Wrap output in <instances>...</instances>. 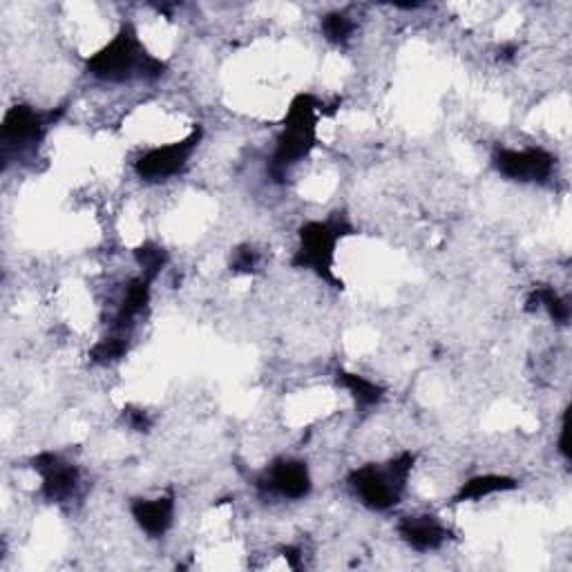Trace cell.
Listing matches in <instances>:
<instances>
[{
    "label": "cell",
    "instance_id": "10",
    "mask_svg": "<svg viewBox=\"0 0 572 572\" xmlns=\"http://www.w3.org/2000/svg\"><path fill=\"white\" fill-rule=\"evenodd\" d=\"M132 517H135L137 526L146 532L148 537L159 539L164 537L166 532L173 526L175 517V497L173 494H166V497L159 499H135L130 505Z\"/></svg>",
    "mask_w": 572,
    "mask_h": 572
},
{
    "label": "cell",
    "instance_id": "1",
    "mask_svg": "<svg viewBox=\"0 0 572 572\" xmlns=\"http://www.w3.org/2000/svg\"><path fill=\"white\" fill-rule=\"evenodd\" d=\"M168 65L148 54L146 47L141 45L139 34L132 23H123L117 36L88 59V74L99 81L123 83L130 79L157 81L166 74Z\"/></svg>",
    "mask_w": 572,
    "mask_h": 572
},
{
    "label": "cell",
    "instance_id": "13",
    "mask_svg": "<svg viewBox=\"0 0 572 572\" xmlns=\"http://www.w3.org/2000/svg\"><path fill=\"white\" fill-rule=\"evenodd\" d=\"M517 485L519 483L510 479V476H501V474L474 476V479L463 483V488L454 497V503L476 501V499L490 497V494H497V492H510V490H517Z\"/></svg>",
    "mask_w": 572,
    "mask_h": 572
},
{
    "label": "cell",
    "instance_id": "6",
    "mask_svg": "<svg viewBox=\"0 0 572 572\" xmlns=\"http://www.w3.org/2000/svg\"><path fill=\"white\" fill-rule=\"evenodd\" d=\"M202 135V126H195L186 139L146 152L135 164L137 175L143 181H164L168 177L179 175L181 170L186 168L188 159L193 157L195 148L199 146V141H202Z\"/></svg>",
    "mask_w": 572,
    "mask_h": 572
},
{
    "label": "cell",
    "instance_id": "11",
    "mask_svg": "<svg viewBox=\"0 0 572 572\" xmlns=\"http://www.w3.org/2000/svg\"><path fill=\"white\" fill-rule=\"evenodd\" d=\"M398 535L403 537L407 546H412L418 552H432L438 550L450 537L441 523L427 514H418V517H405L398 523Z\"/></svg>",
    "mask_w": 572,
    "mask_h": 572
},
{
    "label": "cell",
    "instance_id": "12",
    "mask_svg": "<svg viewBox=\"0 0 572 572\" xmlns=\"http://www.w3.org/2000/svg\"><path fill=\"white\" fill-rule=\"evenodd\" d=\"M150 284L146 278H135V280H130L128 286H126V295H123V300H121V307L117 311V316H114V322H112V329L117 331V333H126L130 327H132V322H135L143 309L148 307V302H150Z\"/></svg>",
    "mask_w": 572,
    "mask_h": 572
},
{
    "label": "cell",
    "instance_id": "20",
    "mask_svg": "<svg viewBox=\"0 0 572 572\" xmlns=\"http://www.w3.org/2000/svg\"><path fill=\"white\" fill-rule=\"evenodd\" d=\"M123 421L135 429V432H141V434L150 432V427H152V418L148 416V412H143V409H139V407L123 409Z\"/></svg>",
    "mask_w": 572,
    "mask_h": 572
},
{
    "label": "cell",
    "instance_id": "19",
    "mask_svg": "<svg viewBox=\"0 0 572 572\" xmlns=\"http://www.w3.org/2000/svg\"><path fill=\"white\" fill-rule=\"evenodd\" d=\"M257 266V253L251 249V246H240L235 251L233 260H231V271L233 273H253Z\"/></svg>",
    "mask_w": 572,
    "mask_h": 572
},
{
    "label": "cell",
    "instance_id": "8",
    "mask_svg": "<svg viewBox=\"0 0 572 572\" xmlns=\"http://www.w3.org/2000/svg\"><path fill=\"white\" fill-rule=\"evenodd\" d=\"M257 488L262 492L280 494L284 499L300 501L309 497L311 476L309 467L298 459H278L257 479Z\"/></svg>",
    "mask_w": 572,
    "mask_h": 572
},
{
    "label": "cell",
    "instance_id": "18",
    "mask_svg": "<svg viewBox=\"0 0 572 572\" xmlns=\"http://www.w3.org/2000/svg\"><path fill=\"white\" fill-rule=\"evenodd\" d=\"M354 30H356L354 18L345 12H333L322 18V32L329 43H336V45L347 43L351 34H354Z\"/></svg>",
    "mask_w": 572,
    "mask_h": 572
},
{
    "label": "cell",
    "instance_id": "17",
    "mask_svg": "<svg viewBox=\"0 0 572 572\" xmlns=\"http://www.w3.org/2000/svg\"><path fill=\"white\" fill-rule=\"evenodd\" d=\"M532 295H535V298H537L539 307H543L550 313L552 320H555L557 324H568V320H570V304H568V300L561 298V295L555 289H552V286L541 284V286H537L535 291H532Z\"/></svg>",
    "mask_w": 572,
    "mask_h": 572
},
{
    "label": "cell",
    "instance_id": "16",
    "mask_svg": "<svg viewBox=\"0 0 572 572\" xmlns=\"http://www.w3.org/2000/svg\"><path fill=\"white\" fill-rule=\"evenodd\" d=\"M126 354H128V338L123 336V333L114 331L112 336L99 340L97 345L90 349V360L97 362V365H112V362H119Z\"/></svg>",
    "mask_w": 572,
    "mask_h": 572
},
{
    "label": "cell",
    "instance_id": "4",
    "mask_svg": "<svg viewBox=\"0 0 572 572\" xmlns=\"http://www.w3.org/2000/svg\"><path fill=\"white\" fill-rule=\"evenodd\" d=\"M414 463L416 456L412 452H405L387 465H362L349 474V483L351 488H354L356 497L365 503L369 510H392L394 505L400 503V497H403Z\"/></svg>",
    "mask_w": 572,
    "mask_h": 572
},
{
    "label": "cell",
    "instance_id": "22",
    "mask_svg": "<svg viewBox=\"0 0 572 572\" xmlns=\"http://www.w3.org/2000/svg\"><path fill=\"white\" fill-rule=\"evenodd\" d=\"M298 557H300V550H298V548H284V559L289 561L291 568H295V570H300Z\"/></svg>",
    "mask_w": 572,
    "mask_h": 572
},
{
    "label": "cell",
    "instance_id": "3",
    "mask_svg": "<svg viewBox=\"0 0 572 572\" xmlns=\"http://www.w3.org/2000/svg\"><path fill=\"white\" fill-rule=\"evenodd\" d=\"M347 235H354V226L338 213L324 222H307L300 228V246L293 255L291 266L293 269H311L322 282L342 289L345 284L333 271V262H336L338 242Z\"/></svg>",
    "mask_w": 572,
    "mask_h": 572
},
{
    "label": "cell",
    "instance_id": "21",
    "mask_svg": "<svg viewBox=\"0 0 572 572\" xmlns=\"http://www.w3.org/2000/svg\"><path fill=\"white\" fill-rule=\"evenodd\" d=\"M568 438H570V407H566V412H564V423H561V436H559V452L570 463L572 456H570Z\"/></svg>",
    "mask_w": 572,
    "mask_h": 572
},
{
    "label": "cell",
    "instance_id": "7",
    "mask_svg": "<svg viewBox=\"0 0 572 572\" xmlns=\"http://www.w3.org/2000/svg\"><path fill=\"white\" fill-rule=\"evenodd\" d=\"M555 157L543 148H526V150H510L501 148L494 155V168L503 177L521 184H543L548 181L552 170H555Z\"/></svg>",
    "mask_w": 572,
    "mask_h": 572
},
{
    "label": "cell",
    "instance_id": "23",
    "mask_svg": "<svg viewBox=\"0 0 572 572\" xmlns=\"http://www.w3.org/2000/svg\"><path fill=\"white\" fill-rule=\"evenodd\" d=\"M514 52H517V47L505 45V47H501V50H499V56H501V59H512Z\"/></svg>",
    "mask_w": 572,
    "mask_h": 572
},
{
    "label": "cell",
    "instance_id": "9",
    "mask_svg": "<svg viewBox=\"0 0 572 572\" xmlns=\"http://www.w3.org/2000/svg\"><path fill=\"white\" fill-rule=\"evenodd\" d=\"M32 467L41 474V494L52 503L68 501L76 485H79V470L76 465L63 461L59 454L41 452L32 459Z\"/></svg>",
    "mask_w": 572,
    "mask_h": 572
},
{
    "label": "cell",
    "instance_id": "14",
    "mask_svg": "<svg viewBox=\"0 0 572 572\" xmlns=\"http://www.w3.org/2000/svg\"><path fill=\"white\" fill-rule=\"evenodd\" d=\"M336 380H338V385L345 387L347 392L354 396L356 405L362 409L374 407L385 398V387L371 383V380H367L365 376H358V374H351V371L338 369Z\"/></svg>",
    "mask_w": 572,
    "mask_h": 572
},
{
    "label": "cell",
    "instance_id": "15",
    "mask_svg": "<svg viewBox=\"0 0 572 572\" xmlns=\"http://www.w3.org/2000/svg\"><path fill=\"white\" fill-rule=\"evenodd\" d=\"M132 253H135V260L141 266L143 278L148 282H155L157 275L164 271L168 264V251L155 242H143Z\"/></svg>",
    "mask_w": 572,
    "mask_h": 572
},
{
    "label": "cell",
    "instance_id": "2",
    "mask_svg": "<svg viewBox=\"0 0 572 572\" xmlns=\"http://www.w3.org/2000/svg\"><path fill=\"white\" fill-rule=\"evenodd\" d=\"M318 108L320 103L311 94H298L291 101L284 117V128L278 137V146L271 157L269 175L275 184L286 179V170L298 164L318 143Z\"/></svg>",
    "mask_w": 572,
    "mask_h": 572
},
{
    "label": "cell",
    "instance_id": "5",
    "mask_svg": "<svg viewBox=\"0 0 572 572\" xmlns=\"http://www.w3.org/2000/svg\"><path fill=\"white\" fill-rule=\"evenodd\" d=\"M65 114V108L41 112L25 103L9 108L3 126H0V146H3V159H7L14 152H23L27 148H34L43 141L56 121Z\"/></svg>",
    "mask_w": 572,
    "mask_h": 572
}]
</instances>
